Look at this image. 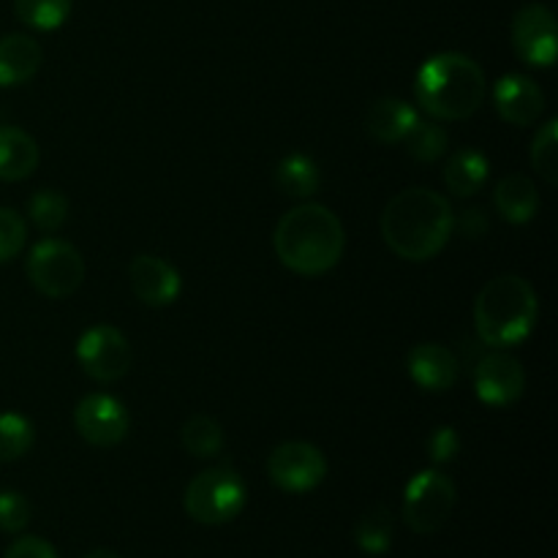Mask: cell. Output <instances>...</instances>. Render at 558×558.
Listing matches in <instances>:
<instances>
[{
    "instance_id": "obj_1",
    "label": "cell",
    "mask_w": 558,
    "mask_h": 558,
    "mask_svg": "<svg viewBox=\"0 0 558 558\" xmlns=\"http://www.w3.org/2000/svg\"><path fill=\"white\" fill-rule=\"evenodd\" d=\"M450 199L434 189L398 191L381 213V238L387 248L407 262H428L445 251L452 238Z\"/></svg>"
},
{
    "instance_id": "obj_2",
    "label": "cell",
    "mask_w": 558,
    "mask_h": 558,
    "mask_svg": "<svg viewBox=\"0 0 558 558\" xmlns=\"http://www.w3.org/2000/svg\"><path fill=\"white\" fill-rule=\"evenodd\" d=\"M272 248L287 270L303 278L330 272L347 248L343 223L330 207L319 202H303L281 216L272 232Z\"/></svg>"
},
{
    "instance_id": "obj_3",
    "label": "cell",
    "mask_w": 558,
    "mask_h": 558,
    "mask_svg": "<svg viewBox=\"0 0 558 558\" xmlns=\"http://www.w3.org/2000/svg\"><path fill=\"white\" fill-rule=\"evenodd\" d=\"M488 82L477 60L463 52H439L420 65L414 98L434 120H466L483 107Z\"/></svg>"
},
{
    "instance_id": "obj_4",
    "label": "cell",
    "mask_w": 558,
    "mask_h": 558,
    "mask_svg": "<svg viewBox=\"0 0 558 558\" xmlns=\"http://www.w3.org/2000/svg\"><path fill=\"white\" fill-rule=\"evenodd\" d=\"M539 300L532 283L515 272L496 276L474 300V330L490 349H512L532 336Z\"/></svg>"
},
{
    "instance_id": "obj_5",
    "label": "cell",
    "mask_w": 558,
    "mask_h": 558,
    "mask_svg": "<svg viewBox=\"0 0 558 558\" xmlns=\"http://www.w3.org/2000/svg\"><path fill=\"white\" fill-rule=\"evenodd\" d=\"M248 490L232 466H210L196 474L183 496L185 515L202 526H223L243 512Z\"/></svg>"
},
{
    "instance_id": "obj_6",
    "label": "cell",
    "mask_w": 558,
    "mask_h": 558,
    "mask_svg": "<svg viewBox=\"0 0 558 558\" xmlns=\"http://www.w3.org/2000/svg\"><path fill=\"white\" fill-rule=\"evenodd\" d=\"M27 278L33 289L49 300H65L85 281V259L65 240L47 238L27 254Z\"/></svg>"
},
{
    "instance_id": "obj_7",
    "label": "cell",
    "mask_w": 558,
    "mask_h": 558,
    "mask_svg": "<svg viewBox=\"0 0 558 558\" xmlns=\"http://www.w3.org/2000/svg\"><path fill=\"white\" fill-rule=\"evenodd\" d=\"M456 507V485L439 469H425L409 480L403 490V521L414 534H434L450 521Z\"/></svg>"
},
{
    "instance_id": "obj_8",
    "label": "cell",
    "mask_w": 558,
    "mask_h": 558,
    "mask_svg": "<svg viewBox=\"0 0 558 558\" xmlns=\"http://www.w3.org/2000/svg\"><path fill=\"white\" fill-rule=\"evenodd\" d=\"M76 360L93 381L112 385L131 368V347L123 332L112 325L87 327L76 341Z\"/></svg>"
},
{
    "instance_id": "obj_9",
    "label": "cell",
    "mask_w": 558,
    "mask_h": 558,
    "mask_svg": "<svg viewBox=\"0 0 558 558\" xmlns=\"http://www.w3.org/2000/svg\"><path fill=\"white\" fill-rule=\"evenodd\" d=\"M267 474L283 494H308L327 477V458L311 441H283L267 458Z\"/></svg>"
},
{
    "instance_id": "obj_10",
    "label": "cell",
    "mask_w": 558,
    "mask_h": 558,
    "mask_svg": "<svg viewBox=\"0 0 558 558\" xmlns=\"http://www.w3.org/2000/svg\"><path fill=\"white\" fill-rule=\"evenodd\" d=\"M512 49L534 69H554L558 54L556 14L545 3H526L512 16Z\"/></svg>"
},
{
    "instance_id": "obj_11",
    "label": "cell",
    "mask_w": 558,
    "mask_h": 558,
    "mask_svg": "<svg viewBox=\"0 0 558 558\" xmlns=\"http://www.w3.org/2000/svg\"><path fill=\"white\" fill-rule=\"evenodd\" d=\"M474 390L485 407L507 409L518 403L526 390V371L521 360L507 354L505 349L480 357V363L474 365Z\"/></svg>"
},
{
    "instance_id": "obj_12",
    "label": "cell",
    "mask_w": 558,
    "mask_h": 558,
    "mask_svg": "<svg viewBox=\"0 0 558 558\" xmlns=\"http://www.w3.org/2000/svg\"><path fill=\"white\" fill-rule=\"evenodd\" d=\"M74 428L87 445L118 447L129 436V412L118 398L107 392H90L74 409Z\"/></svg>"
},
{
    "instance_id": "obj_13",
    "label": "cell",
    "mask_w": 558,
    "mask_h": 558,
    "mask_svg": "<svg viewBox=\"0 0 558 558\" xmlns=\"http://www.w3.org/2000/svg\"><path fill=\"white\" fill-rule=\"evenodd\" d=\"M129 283L134 298L150 308H167L180 298V289H183L180 272L167 259L153 254H140L131 259Z\"/></svg>"
},
{
    "instance_id": "obj_14",
    "label": "cell",
    "mask_w": 558,
    "mask_h": 558,
    "mask_svg": "<svg viewBox=\"0 0 558 558\" xmlns=\"http://www.w3.org/2000/svg\"><path fill=\"white\" fill-rule=\"evenodd\" d=\"M496 112L510 125H534L545 112V93L532 76L505 74L494 85Z\"/></svg>"
},
{
    "instance_id": "obj_15",
    "label": "cell",
    "mask_w": 558,
    "mask_h": 558,
    "mask_svg": "<svg viewBox=\"0 0 558 558\" xmlns=\"http://www.w3.org/2000/svg\"><path fill=\"white\" fill-rule=\"evenodd\" d=\"M407 371L414 385L425 392H447L456 387L458 363L456 352L441 343H417L407 354Z\"/></svg>"
},
{
    "instance_id": "obj_16",
    "label": "cell",
    "mask_w": 558,
    "mask_h": 558,
    "mask_svg": "<svg viewBox=\"0 0 558 558\" xmlns=\"http://www.w3.org/2000/svg\"><path fill=\"white\" fill-rule=\"evenodd\" d=\"M44 63V49L27 33L0 36V87H20L38 74Z\"/></svg>"
},
{
    "instance_id": "obj_17",
    "label": "cell",
    "mask_w": 558,
    "mask_h": 558,
    "mask_svg": "<svg viewBox=\"0 0 558 558\" xmlns=\"http://www.w3.org/2000/svg\"><path fill=\"white\" fill-rule=\"evenodd\" d=\"M417 120L420 114L414 112L412 104L396 96H385L376 98L365 112V131L381 145H401Z\"/></svg>"
},
{
    "instance_id": "obj_18",
    "label": "cell",
    "mask_w": 558,
    "mask_h": 558,
    "mask_svg": "<svg viewBox=\"0 0 558 558\" xmlns=\"http://www.w3.org/2000/svg\"><path fill=\"white\" fill-rule=\"evenodd\" d=\"M41 153L36 140L16 125H0V180L20 183L36 172Z\"/></svg>"
},
{
    "instance_id": "obj_19",
    "label": "cell",
    "mask_w": 558,
    "mask_h": 558,
    "mask_svg": "<svg viewBox=\"0 0 558 558\" xmlns=\"http://www.w3.org/2000/svg\"><path fill=\"white\" fill-rule=\"evenodd\" d=\"M494 205L507 223H529L539 210L537 185L526 174H505L494 189Z\"/></svg>"
},
{
    "instance_id": "obj_20",
    "label": "cell",
    "mask_w": 558,
    "mask_h": 558,
    "mask_svg": "<svg viewBox=\"0 0 558 558\" xmlns=\"http://www.w3.org/2000/svg\"><path fill=\"white\" fill-rule=\"evenodd\" d=\"M488 158H485L483 153L474 150V147H461V150L452 153L450 161H447L445 185L452 196L466 199V196H474L483 189L485 180H488Z\"/></svg>"
},
{
    "instance_id": "obj_21",
    "label": "cell",
    "mask_w": 558,
    "mask_h": 558,
    "mask_svg": "<svg viewBox=\"0 0 558 558\" xmlns=\"http://www.w3.org/2000/svg\"><path fill=\"white\" fill-rule=\"evenodd\" d=\"M272 183L281 191L283 196H292V199H308L319 191L322 174L319 167L311 156L305 153H289L287 158H281L272 172Z\"/></svg>"
},
{
    "instance_id": "obj_22",
    "label": "cell",
    "mask_w": 558,
    "mask_h": 558,
    "mask_svg": "<svg viewBox=\"0 0 558 558\" xmlns=\"http://www.w3.org/2000/svg\"><path fill=\"white\" fill-rule=\"evenodd\" d=\"M392 537H396V521L385 505L371 507L354 526V543L368 556H385L392 548Z\"/></svg>"
},
{
    "instance_id": "obj_23",
    "label": "cell",
    "mask_w": 558,
    "mask_h": 558,
    "mask_svg": "<svg viewBox=\"0 0 558 558\" xmlns=\"http://www.w3.org/2000/svg\"><path fill=\"white\" fill-rule=\"evenodd\" d=\"M74 0H14V14L31 31H58L71 16Z\"/></svg>"
},
{
    "instance_id": "obj_24",
    "label": "cell",
    "mask_w": 558,
    "mask_h": 558,
    "mask_svg": "<svg viewBox=\"0 0 558 558\" xmlns=\"http://www.w3.org/2000/svg\"><path fill=\"white\" fill-rule=\"evenodd\" d=\"M407 153L420 163H436L447 153L450 145V134H447L445 125H439V120H417L412 125V131L403 140Z\"/></svg>"
},
{
    "instance_id": "obj_25",
    "label": "cell",
    "mask_w": 558,
    "mask_h": 558,
    "mask_svg": "<svg viewBox=\"0 0 558 558\" xmlns=\"http://www.w3.org/2000/svg\"><path fill=\"white\" fill-rule=\"evenodd\" d=\"M223 428L218 420L207 414H196L180 430V445L194 458H213L223 450Z\"/></svg>"
},
{
    "instance_id": "obj_26",
    "label": "cell",
    "mask_w": 558,
    "mask_h": 558,
    "mask_svg": "<svg viewBox=\"0 0 558 558\" xmlns=\"http://www.w3.org/2000/svg\"><path fill=\"white\" fill-rule=\"evenodd\" d=\"M33 441H36V430L31 420L16 412L0 414V463L20 461L31 452Z\"/></svg>"
},
{
    "instance_id": "obj_27",
    "label": "cell",
    "mask_w": 558,
    "mask_h": 558,
    "mask_svg": "<svg viewBox=\"0 0 558 558\" xmlns=\"http://www.w3.org/2000/svg\"><path fill=\"white\" fill-rule=\"evenodd\" d=\"M27 216L41 232L52 234L69 218V199L54 189H41L27 199Z\"/></svg>"
},
{
    "instance_id": "obj_28",
    "label": "cell",
    "mask_w": 558,
    "mask_h": 558,
    "mask_svg": "<svg viewBox=\"0 0 558 558\" xmlns=\"http://www.w3.org/2000/svg\"><path fill=\"white\" fill-rule=\"evenodd\" d=\"M532 167L537 169L539 178L556 189L558 185V120L550 118L543 129L537 131L532 142Z\"/></svg>"
},
{
    "instance_id": "obj_29",
    "label": "cell",
    "mask_w": 558,
    "mask_h": 558,
    "mask_svg": "<svg viewBox=\"0 0 558 558\" xmlns=\"http://www.w3.org/2000/svg\"><path fill=\"white\" fill-rule=\"evenodd\" d=\"M27 243L25 218L11 207H0V265L22 254Z\"/></svg>"
},
{
    "instance_id": "obj_30",
    "label": "cell",
    "mask_w": 558,
    "mask_h": 558,
    "mask_svg": "<svg viewBox=\"0 0 558 558\" xmlns=\"http://www.w3.org/2000/svg\"><path fill=\"white\" fill-rule=\"evenodd\" d=\"M31 523V501L16 490H0V532L16 534Z\"/></svg>"
},
{
    "instance_id": "obj_31",
    "label": "cell",
    "mask_w": 558,
    "mask_h": 558,
    "mask_svg": "<svg viewBox=\"0 0 558 558\" xmlns=\"http://www.w3.org/2000/svg\"><path fill=\"white\" fill-rule=\"evenodd\" d=\"M428 458L436 463V466H445V463H452L461 452V436L452 425H439L434 434L428 436Z\"/></svg>"
},
{
    "instance_id": "obj_32",
    "label": "cell",
    "mask_w": 558,
    "mask_h": 558,
    "mask_svg": "<svg viewBox=\"0 0 558 558\" xmlns=\"http://www.w3.org/2000/svg\"><path fill=\"white\" fill-rule=\"evenodd\" d=\"M488 223L490 221L483 207H466V210H461V216L452 218V229H458L469 240L485 238L488 234Z\"/></svg>"
},
{
    "instance_id": "obj_33",
    "label": "cell",
    "mask_w": 558,
    "mask_h": 558,
    "mask_svg": "<svg viewBox=\"0 0 558 558\" xmlns=\"http://www.w3.org/2000/svg\"><path fill=\"white\" fill-rule=\"evenodd\" d=\"M3 558H60L58 550L41 537H20L9 545Z\"/></svg>"
},
{
    "instance_id": "obj_34",
    "label": "cell",
    "mask_w": 558,
    "mask_h": 558,
    "mask_svg": "<svg viewBox=\"0 0 558 558\" xmlns=\"http://www.w3.org/2000/svg\"><path fill=\"white\" fill-rule=\"evenodd\" d=\"M85 558H123V556H118V554H114V550L98 548V550H90V554H87Z\"/></svg>"
}]
</instances>
